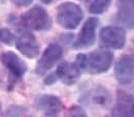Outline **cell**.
I'll return each mask as SVG.
<instances>
[{
    "mask_svg": "<svg viewBox=\"0 0 134 117\" xmlns=\"http://www.w3.org/2000/svg\"><path fill=\"white\" fill-rule=\"evenodd\" d=\"M67 115H68V116L85 117V116H87V113H86V111H85L82 107H80V106H72V107L68 110Z\"/></svg>",
    "mask_w": 134,
    "mask_h": 117,
    "instance_id": "cell-18",
    "label": "cell"
},
{
    "mask_svg": "<svg viewBox=\"0 0 134 117\" xmlns=\"http://www.w3.org/2000/svg\"><path fill=\"white\" fill-rule=\"evenodd\" d=\"M114 116L134 117V96L131 94L119 91L117 94V103L113 109Z\"/></svg>",
    "mask_w": 134,
    "mask_h": 117,
    "instance_id": "cell-13",
    "label": "cell"
},
{
    "mask_svg": "<svg viewBox=\"0 0 134 117\" xmlns=\"http://www.w3.org/2000/svg\"><path fill=\"white\" fill-rule=\"evenodd\" d=\"M0 42L7 46H12L14 42H16V36L9 29L0 28Z\"/></svg>",
    "mask_w": 134,
    "mask_h": 117,
    "instance_id": "cell-16",
    "label": "cell"
},
{
    "mask_svg": "<svg viewBox=\"0 0 134 117\" xmlns=\"http://www.w3.org/2000/svg\"><path fill=\"white\" fill-rule=\"evenodd\" d=\"M84 18L82 7L74 2H64L58 6L57 22L67 30L75 29Z\"/></svg>",
    "mask_w": 134,
    "mask_h": 117,
    "instance_id": "cell-2",
    "label": "cell"
},
{
    "mask_svg": "<svg viewBox=\"0 0 134 117\" xmlns=\"http://www.w3.org/2000/svg\"><path fill=\"white\" fill-rule=\"evenodd\" d=\"M91 100H93L95 104H98V105H106L109 101V94L105 89L98 87L93 92V94L91 96Z\"/></svg>",
    "mask_w": 134,
    "mask_h": 117,
    "instance_id": "cell-15",
    "label": "cell"
},
{
    "mask_svg": "<svg viewBox=\"0 0 134 117\" xmlns=\"http://www.w3.org/2000/svg\"><path fill=\"white\" fill-rule=\"evenodd\" d=\"M111 0H94L90 5V13L94 15H99L104 13L110 5Z\"/></svg>",
    "mask_w": 134,
    "mask_h": 117,
    "instance_id": "cell-14",
    "label": "cell"
},
{
    "mask_svg": "<svg viewBox=\"0 0 134 117\" xmlns=\"http://www.w3.org/2000/svg\"><path fill=\"white\" fill-rule=\"evenodd\" d=\"M98 27L97 18H89L84 24L77 39L73 44L74 49H85L94 45L96 38V29Z\"/></svg>",
    "mask_w": 134,
    "mask_h": 117,
    "instance_id": "cell-7",
    "label": "cell"
},
{
    "mask_svg": "<svg viewBox=\"0 0 134 117\" xmlns=\"http://www.w3.org/2000/svg\"><path fill=\"white\" fill-rule=\"evenodd\" d=\"M35 107L44 116H57L63 110V103L53 94H41L36 98Z\"/></svg>",
    "mask_w": 134,
    "mask_h": 117,
    "instance_id": "cell-9",
    "label": "cell"
},
{
    "mask_svg": "<svg viewBox=\"0 0 134 117\" xmlns=\"http://www.w3.org/2000/svg\"><path fill=\"white\" fill-rule=\"evenodd\" d=\"M43 3H46V4H50V3H52L53 1H55V0H41Z\"/></svg>",
    "mask_w": 134,
    "mask_h": 117,
    "instance_id": "cell-21",
    "label": "cell"
},
{
    "mask_svg": "<svg viewBox=\"0 0 134 117\" xmlns=\"http://www.w3.org/2000/svg\"><path fill=\"white\" fill-rule=\"evenodd\" d=\"M115 77L118 82L123 85L134 81V57L122 55L115 65Z\"/></svg>",
    "mask_w": 134,
    "mask_h": 117,
    "instance_id": "cell-6",
    "label": "cell"
},
{
    "mask_svg": "<svg viewBox=\"0 0 134 117\" xmlns=\"http://www.w3.org/2000/svg\"><path fill=\"white\" fill-rule=\"evenodd\" d=\"M15 44L18 50L24 56L30 59L37 57L40 52V45L37 42L36 37L34 36V34L28 31H24L20 34V36L16 38Z\"/></svg>",
    "mask_w": 134,
    "mask_h": 117,
    "instance_id": "cell-8",
    "label": "cell"
},
{
    "mask_svg": "<svg viewBox=\"0 0 134 117\" xmlns=\"http://www.w3.org/2000/svg\"><path fill=\"white\" fill-rule=\"evenodd\" d=\"M12 2L19 7H25L32 3V0H12Z\"/></svg>",
    "mask_w": 134,
    "mask_h": 117,
    "instance_id": "cell-19",
    "label": "cell"
},
{
    "mask_svg": "<svg viewBox=\"0 0 134 117\" xmlns=\"http://www.w3.org/2000/svg\"><path fill=\"white\" fill-rule=\"evenodd\" d=\"M62 54H63V50L59 45L57 44L50 45L44 50L40 59L38 60L35 67V74L38 76L44 75L60 60V58L62 57Z\"/></svg>",
    "mask_w": 134,
    "mask_h": 117,
    "instance_id": "cell-4",
    "label": "cell"
},
{
    "mask_svg": "<svg viewBox=\"0 0 134 117\" xmlns=\"http://www.w3.org/2000/svg\"><path fill=\"white\" fill-rule=\"evenodd\" d=\"M21 21L26 27L37 31L49 30L52 27V20L48 12L39 5H35L23 14Z\"/></svg>",
    "mask_w": 134,
    "mask_h": 117,
    "instance_id": "cell-3",
    "label": "cell"
},
{
    "mask_svg": "<svg viewBox=\"0 0 134 117\" xmlns=\"http://www.w3.org/2000/svg\"><path fill=\"white\" fill-rule=\"evenodd\" d=\"M100 39L102 44L110 49H122L126 43V32L117 26H107L101 29Z\"/></svg>",
    "mask_w": 134,
    "mask_h": 117,
    "instance_id": "cell-5",
    "label": "cell"
},
{
    "mask_svg": "<svg viewBox=\"0 0 134 117\" xmlns=\"http://www.w3.org/2000/svg\"><path fill=\"white\" fill-rule=\"evenodd\" d=\"M1 113H2V112H1V105H0V115H1Z\"/></svg>",
    "mask_w": 134,
    "mask_h": 117,
    "instance_id": "cell-22",
    "label": "cell"
},
{
    "mask_svg": "<svg viewBox=\"0 0 134 117\" xmlns=\"http://www.w3.org/2000/svg\"><path fill=\"white\" fill-rule=\"evenodd\" d=\"M133 43H134V40H133Z\"/></svg>",
    "mask_w": 134,
    "mask_h": 117,
    "instance_id": "cell-23",
    "label": "cell"
},
{
    "mask_svg": "<svg viewBox=\"0 0 134 117\" xmlns=\"http://www.w3.org/2000/svg\"><path fill=\"white\" fill-rule=\"evenodd\" d=\"M116 19L127 28H134V0H118Z\"/></svg>",
    "mask_w": 134,
    "mask_h": 117,
    "instance_id": "cell-11",
    "label": "cell"
},
{
    "mask_svg": "<svg viewBox=\"0 0 134 117\" xmlns=\"http://www.w3.org/2000/svg\"><path fill=\"white\" fill-rule=\"evenodd\" d=\"M0 59L2 64L8 70V73L16 79L23 77L24 74L27 72V65L25 61L22 60L16 53L12 51L2 53Z\"/></svg>",
    "mask_w": 134,
    "mask_h": 117,
    "instance_id": "cell-10",
    "label": "cell"
},
{
    "mask_svg": "<svg viewBox=\"0 0 134 117\" xmlns=\"http://www.w3.org/2000/svg\"><path fill=\"white\" fill-rule=\"evenodd\" d=\"M113 58L114 55L111 52L106 50H97L90 53L89 55H77L75 63L81 69H84L92 75H97L108 70L111 65Z\"/></svg>",
    "mask_w": 134,
    "mask_h": 117,
    "instance_id": "cell-1",
    "label": "cell"
},
{
    "mask_svg": "<svg viewBox=\"0 0 134 117\" xmlns=\"http://www.w3.org/2000/svg\"><path fill=\"white\" fill-rule=\"evenodd\" d=\"M27 113V109L22 106H10L6 111V116H22Z\"/></svg>",
    "mask_w": 134,
    "mask_h": 117,
    "instance_id": "cell-17",
    "label": "cell"
},
{
    "mask_svg": "<svg viewBox=\"0 0 134 117\" xmlns=\"http://www.w3.org/2000/svg\"><path fill=\"white\" fill-rule=\"evenodd\" d=\"M56 75L65 85H73L77 82L81 77V68L76 63L62 62L57 67Z\"/></svg>",
    "mask_w": 134,
    "mask_h": 117,
    "instance_id": "cell-12",
    "label": "cell"
},
{
    "mask_svg": "<svg viewBox=\"0 0 134 117\" xmlns=\"http://www.w3.org/2000/svg\"><path fill=\"white\" fill-rule=\"evenodd\" d=\"M58 77L56 75V73H53V74H50L46 79H44V84L46 85H52V84L56 83Z\"/></svg>",
    "mask_w": 134,
    "mask_h": 117,
    "instance_id": "cell-20",
    "label": "cell"
}]
</instances>
